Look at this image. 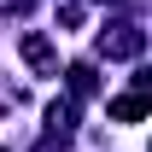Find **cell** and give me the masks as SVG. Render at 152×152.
<instances>
[{"mask_svg": "<svg viewBox=\"0 0 152 152\" xmlns=\"http://www.w3.org/2000/svg\"><path fill=\"white\" fill-rule=\"evenodd\" d=\"M146 47V35L134 29V23H111V29H99V53L105 58H134Z\"/></svg>", "mask_w": 152, "mask_h": 152, "instance_id": "cell-1", "label": "cell"}, {"mask_svg": "<svg viewBox=\"0 0 152 152\" xmlns=\"http://www.w3.org/2000/svg\"><path fill=\"white\" fill-rule=\"evenodd\" d=\"M146 111H152V94H146V88H134V94L111 99V117H117V123H140Z\"/></svg>", "mask_w": 152, "mask_h": 152, "instance_id": "cell-2", "label": "cell"}, {"mask_svg": "<svg viewBox=\"0 0 152 152\" xmlns=\"http://www.w3.org/2000/svg\"><path fill=\"white\" fill-rule=\"evenodd\" d=\"M18 47H23V58H29L41 76H53V47H47V35H23Z\"/></svg>", "mask_w": 152, "mask_h": 152, "instance_id": "cell-3", "label": "cell"}, {"mask_svg": "<svg viewBox=\"0 0 152 152\" xmlns=\"http://www.w3.org/2000/svg\"><path fill=\"white\" fill-rule=\"evenodd\" d=\"M64 76H70V94H76V99H88V94H94V70H88V64H70Z\"/></svg>", "mask_w": 152, "mask_h": 152, "instance_id": "cell-4", "label": "cell"}, {"mask_svg": "<svg viewBox=\"0 0 152 152\" xmlns=\"http://www.w3.org/2000/svg\"><path fill=\"white\" fill-rule=\"evenodd\" d=\"M47 123H53V129L64 134V129H70V123H76V105H70V99H58L53 111H47Z\"/></svg>", "mask_w": 152, "mask_h": 152, "instance_id": "cell-5", "label": "cell"}]
</instances>
